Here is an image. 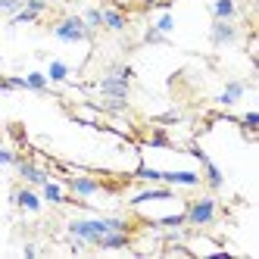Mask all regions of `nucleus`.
I'll return each instance as SVG.
<instances>
[{"label": "nucleus", "mask_w": 259, "mask_h": 259, "mask_svg": "<svg viewBox=\"0 0 259 259\" xmlns=\"http://www.w3.org/2000/svg\"><path fill=\"white\" fill-rule=\"evenodd\" d=\"M191 156H194V159H200V165H203V181H206L212 191H219L222 184H225V175H222V169L209 159V153H203L200 147H191Z\"/></svg>", "instance_id": "423d86ee"}, {"label": "nucleus", "mask_w": 259, "mask_h": 259, "mask_svg": "<svg viewBox=\"0 0 259 259\" xmlns=\"http://www.w3.org/2000/svg\"><path fill=\"white\" fill-rule=\"evenodd\" d=\"M138 181H162V169H150V165H138L135 169Z\"/></svg>", "instance_id": "5701e85b"}, {"label": "nucleus", "mask_w": 259, "mask_h": 259, "mask_svg": "<svg viewBox=\"0 0 259 259\" xmlns=\"http://www.w3.org/2000/svg\"><path fill=\"white\" fill-rule=\"evenodd\" d=\"M209 13H212V19H237V4L234 0H215V4L209 7Z\"/></svg>", "instance_id": "dca6fc26"}, {"label": "nucleus", "mask_w": 259, "mask_h": 259, "mask_svg": "<svg viewBox=\"0 0 259 259\" xmlns=\"http://www.w3.org/2000/svg\"><path fill=\"white\" fill-rule=\"evenodd\" d=\"M150 144H156V147H169V138H165L162 132H156V135L150 138Z\"/></svg>", "instance_id": "2f4dec72"}, {"label": "nucleus", "mask_w": 259, "mask_h": 259, "mask_svg": "<svg viewBox=\"0 0 259 259\" xmlns=\"http://www.w3.org/2000/svg\"><path fill=\"white\" fill-rule=\"evenodd\" d=\"M240 128H244V135L253 138L256 135V128H259V109H250V113L240 116Z\"/></svg>", "instance_id": "6ab92c4d"}, {"label": "nucleus", "mask_w": 259, "mask_h": 259, "mask_svg": "<svg viewBox=\"0 0 259 259\" xmlns=\"http://www.w3.org/2000/svg\"><path fill=\"white\" fill-rule=\"evenodd\" d=\"M0 91H25V75H7V78H0Z\"/></svg>", "instance_id": "a878e982"}, {"label": "nucleus", "mask_w": 259, "mask_h": 259, "mask_svg": "<svg viewBox=\"0 0 259 259\" xmlns=\"http://www.w3.org/2000/svg\"><path fill=\"white\" fill-rule=\"evenodd\" d=\"M53 38L63 44H81L91 38V28L84 25L81 16H63V19L53 25Z\"/></svg>", "instance_id": "20e7f679"}, {"label": "nucleus", "mask_w": 259, "mask_h": 259, "mask_svg": "<svg viewBox=\"0 0 259 259\" xmlns=\"http://www.w3.org/2000/svg\"><path fill=\"white\" fill-rule=\"evenodd\" d=\"M132 78H135L132 66H109V72L97 81V91L103 97H113V100H128V94H132Z\"/></svg>", "instance_id": "f03ea898"}, {"label": "nucleus", "mask_w": 259, "mask_h": 259, "mask_svg": "<svg viewBox=\"0 0 259 259\" xmlns=\"http://www.w3.org/2000/svg\"><path fill=\"white\" fill-rule=\"evenodd\" d=\"M244 94H247V84H244V81H228L225 91H222V94L215 97V103H219V106H234Z\"/></svg>", "instance_id": "2eb2a0df"}, {"label": "nucleus", "mask_w": 259, "mask_h": 259, "mask_svg": "<svg viewBox=\"0 0 259 259\" xmlns=\"http://www.w3.org/2000/svg\"><path fill=\"white\" fill-rule=\"evenodd\" d=\"M153 200H175V191L172 188H150V191L135 194L128 203H132V206H144V203H153Z\"/></svg>", "instance_id": "4468645a"}, {"label": "nucleus", "mask_w": 259, "mask_h": 259, "mask_svg": "<svg viewBox=\"0 0 259 259\" xmlns=\"http://www.w3.org/2000/svg\"><path fill=\"white\" fill-rule=\"evenodd\" d=\"M153 225H156V228H184L188 222H184V212H175V215H162V219H156Z\"/></svg>", "instance_id": "4be33fe9"}, {"label": "nucleus", "mask_w": 259, "mask_h": 259, "mask_svg": "<svg viewBox=\"0 0 259 259\" xmlns=\"http://www.w3.org/2000/svg\"><path fill=\"white\" fill-rule=\"evenodd\" d=\"M22 4H25V0H0V16H7V19H10L13 13L22 10Z\"/></svg>", "instance_id": "bb28decb"}, {"label": "nucleus", "mask_w": 259, "mask_h": 259, "mask_svg": "<svg viewBox=\"0 0 259 259\" xmlns=\"http://www.w3.org/2000/svg\"><path fill=\"white\" fill-rule=\"evenodd\" d=\"M219 215V200L215 197H197L188 203V209H184V222H188L191 228H209Z\"/></svg>", "instance_id": "7ed1b4c3"}, {"label": "nucleus", "mask_w": 259, "mask_h": 259, "mask_svg": "<svg viewBox=\"0 0 259 259\" xmlns=\"http://www.w3.org/2000/svg\"><path fill=\"white\" fill-rule=\"evenodd\" d=\"M44 75H47V81H50V84H63V81L69 78V66H66L63 60H50V66H47Z\"/></svg>", "instance_id": "a211bd4d"}, {"label": "nucleus", "mask_w": 259, "mask_h": 259, "mask_svg": "<svg viewBox=\"0 0 259 259\" xmlns=\"http://www.w3.org/2000/svg\"><path fill=\"white\" fill-rule=\"evenodd\" d=\"M16 159L19 156H16L10 147H0V169H4V165H16Z\"/></svg>", "instance_id": "c756f323"}, {"label": "nucleus", "mask_w": 259, "mask_h": 259, "mask_svg": "<svg viewBox=\"0 0 259 259\" xmlns=\"http://www.w3.org/2000/svg\"><path fill=\"white\" fill-rule=\"evenodd\" d=\"M22 253L31 259V256H38V247H34V244H25V247H22Z\"/></svg>", "instance_id": "473e14b6"}, {"label": "nucleus", "mask_w": 259, "mask_h": 259, "mask_svg": "<svg viewBox=\"0 0 259 259\" xmlns=\"http://www.w3.org/2000/svg\"><path fill=\"white\" fill-rule=\"evenodd\" d=\"M38 19H41V16H34V13H28V10L22 7L19 13L10 16V25H31V22H38Z\"/></svg>", "instance_id": "b1692460"}, {"label": "nucleus", "mask_w": 259, "mask_h": 259, "mask_svg": "<svg viewBox=\"0 0 259 259\" xmlns=\"http://www.w3.org/2000/svg\"><path fill=\"white\" fill-rule=\"evenodd\" d=\"M100 109H103V113H109V116H122V113H128V100H113V97H103Z\"/></svg>", "instance_id": "412c9836"}, {"label": "nucleus", "mask_w": 259, "mask_h": 259, "mask_svg": "<svg viewBox=\"0 0 259 259\" xmlns=\"http://www.w3.org/2000/svg\"><path fill=\"white\" fill-rule=\"evenodd\" d=\"M209 41H212V47H231L237 41V25L231 19H212Z\"/></svg>", "instance_id": "0eeeda50"}, {"label": "nucleus", "mask_w": 259, "mask_h": 259, "mask_svg": "<svg viewBox=\"0 0 259 259\" xmlns=\"http://www.w3.org/2000/svg\"><path fill=\"white\" fill-rule=\"evenodd\" d=\"M10 203H16L22 212H41V206H44L41 194L34 191V188H19V191H13V194H10Z\"/></svg>", "instance_id": "1a4fd4ad"}, {"label": "nucleus", "mask_w": 259, "mask_h": 259, "mask_svg": "<svg viewBox=\"0 0 259 259\" xmlns=\"http://www.w3.org/2000/svg\"><path fill=\"white\" fill-rule=\"evenodd\" d=\"M132 247V234L128 231H109L97 240V250H128Z\"/></svg>", "instance_id": "ddd939ff"}, {"label": "nucleus", "mask_w": 259, "mask_h": 259, "mask_svg": "<svg viewBox=\"0 0 259 259\" xmlns=\"http://www.w3.org/2000/svg\"><path fill=\"white\" fill-rule=\"evenodd\" d=\"M41 200H44V203H53V206H60V203H78V200H72V197L66 194V184L50 181V178L41 184Z\"/></svg>", "instance_id": "9d476101"}, {"label": "nucleus", "mask_w": 259, "mask_h": 259, "mask_svg": "<svg viewBox=\"0 0 259 259\" xmlns=\"http://www.w3.org/2000/svg\"><path fill=\"white\" fill-rule=\"evenodd\" d=\"M162 181H165V184H175V188H200V184H203V175H200V172L181 169V172H162Z\"/></svg>", "instance_id": "9b49d317"}, {"label": "nucleus", "mask_w": 259, "mask_h": 259, "mask_svg": "<svg viewBox=\"0 0 259 259\" xmlns=\"http://www.w3.org/2000/svg\"><path fill=\"white\" fill-rule=\"evenodd\" d=\"M109 231H128L132 234V222L125 215H94V219H72L66 225L69 244L72 250H84V247H97V240Z\"/></svg>", "instance_id": "f257e3e1"}, {"label": "nucleus", "mask_w": 259, "mask_h": 259, "mask_svg": "<svg viewBox=\"0 0 259 259\" xmlns=\"http://www.w3.org/2000/svg\"><path fill=\"white\" fill-rule=\"evenodd\" d=\"M156 28H159L162 34H169V31L175 28V19H172V13H162L159 19H156Z\"/></svg>", "instance_id": "c85d7f7f"}, {"label": "nucleus", "mask_w": 259, "mask_h": 259, "mask_svg": "<svg viewBox=\"0 0 259 259\" xmlns=\"http://www.w3.org/2000/svg\"><path fill=\"white\" fill-rule=\"evenodd\" d=\"M16 172H19V178L28 184V188H41V184L50 178L47 169H41V165L31 162V159H16Z\"/></svg>", "instance_id": "6e6552de"}, {"label": "nucleus", "mask_w": 259, "mask_h": 259, "mask_svg": "<svg viewBox=\"0 0 259 259\" xmlns=\"http://www.w3.org/2000/svg\"><path fill=\"white\" fill-rule=\"evenodd\" d=\"M25 91H34V94H50V81L44 72H28L25 75Z\"/></svg>", "instance_id": "f3484780"}, {"label": "nucleus", "mask_w": 259, "mask_h": 259, "mask_svg": "<svg viewBox=\"0 0 259 259\" xmlns=\"http://www.w3.org/2000/svg\"><path fill=\"white\" fill-rule=\"evenodd\" d=\"M156 122H159V125H172V122H181V113H178V109H169V113L156 116Z\"/></svg>", "instance_id": "7c9ffc66"}, {"label": "nucleus", "mask_w": 259, "mask_h": 259, "mask_svg": "<svg viewBox=\"0 0 259 259\" xmlns=\"http://www.w3.org/2000/svg\"><path fill=\"white\" fill-rule=\"evenodd\" d=\"M144 44H169V34H162L156 25H150L144 31Z\"/></svg>", "instance_id": "393cba45"}, {"label": "nucleus", "mask_w": 259, "mask_h": 259, "mask_svg": "<svg viewBox=\"0 0 259 259\" xmlns=\"http://www.w3.org/2000/svg\"><path fill=\"white\" fill-rule=\"evenodd\" d=\"M66 188H69L72 200H88L103 191V181H97L94 175H72V178H66Z\"/></svg>", "instance_id": "39448f33"}, {"label": "nucleus", "mask_w": 259, "mask_h": 259, "mask_svg": "<svg viewBox=\"0 0 259 259\" xmlns=\"http://www.w3.org/2000/svg\"><path fill=\"white\" fill-rule=\"evenodd\" d=\"M22 7H25L28 13H34V16H41V13H47V7H50V4H47V0H25Z\"/></svg>", "instance_id": "cd10ccee"}, {"label": "nucleus", "mask_w": 259, "mask_h": 259, "mask_svg": "<svg viewBox=\"0 0 259 259\" xmlns=\"http://www.w3.org/2000/svg\"><path fill=\"white\" fill-rule=\"evenodd\" d=\"M81 19H84V25L91 28V34H94L97 28H103V16H100V7H88Z\"/></svg>", "instance_id": "aec40b11"}, {"label": "nucleus", "mask_w": 259, "mask_h": 259, "mask_svg": "<svg viewBox=\"0 0 259 259\" xmlns=\"http://www.w3.org/2000/svg\"><path fill=\"white\" fill-rule=\"evenodd\" d=\"M100 16H103V28L106 31H125L128 28V16L119 10V7H100Z\"/></svg>", "instance_id": "f8f14e48"}]
</instances>
